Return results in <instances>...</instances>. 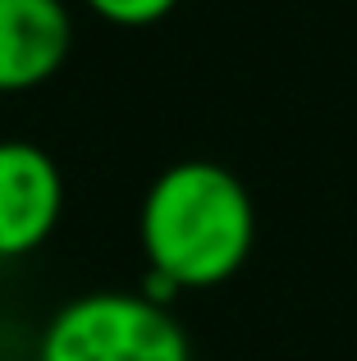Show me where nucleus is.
<instances>
[{
    "mask_svg": "<svg viewBox=\"0 0 357 361\" xmlns=\"http://www.w3.org/2000/svg\"><path fill=\"white\" fill-rule=\"evenodd\" d=\"M138 243L147 256V293L220 288L257 247V206L234 169L215 160H178L161 169L138 206Z\"/></svg>",
    "mask_w": 357,
    "mask_h": 361,
    "instance_id": "obj_1",
    "label": "nucleus"
},
{
    "mask_svg": "<svg viewBox=\"0 0 357 361\" xmlns=\"http://www.w3.org/2000/svg\"><path fill=\"white\" fill-rule=\"evenodd\" d=\"M37 361H193V343L170 302L143 288H92L46 320Z\"/></svg>",
    "mask_w": 357,
    "mask_h": 361,
    "instance_id": "obj_2",
    "label": "nucleus"
},
{
    "mask_svg": "<svg viewBox=\"0 0 357 361\" xmlns=\"http://www.w3.org/2000/svg\"><path fill=\"white\" fill-rule=\"evenodd\" d=\"M64 215V174L46 147L0 137V261L32 256Z\"/></svg>",
    "mask_w": 357,
    "mask_h": 361,
    "instance_id": "obj_3",
    "label": "nucleus"
},
{
    "mask_svg": "<svg viewBox=\"0 0 357 361\" xmlns=\"http://www.w3.org/2000/svg\"><path fill=\"white\" fill-rule=\"evenodd\" d=\"M69 51L73 18L64 0H0V97L51 82Z\"/></svg>",
    "mask_w": 357,
    "mask_h": 361,
    "instance_id": "obj_4",
    "label": "nucleus"
},
{
    "mask_svg": "<svg viewBox=\"0 0 357 361\" xmlns=\"http://www.w3.org/2000/svg\"><path fill=\"white\" fill-rule=\"evenodd\" d=\"M83 5L115 27H152L174 14L178 0H83Z\"/></svg>",
    "mask_w": 357,
    "mask_h": 361,
    "instance_id": "obj_5",
    "label": "nucleus"
}]
</instances>
